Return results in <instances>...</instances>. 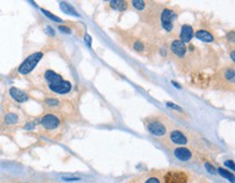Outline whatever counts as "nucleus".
<instances>
[{"label": "nucleus", "instance_id": "nucleus-1", "mask_svg": "<svg viewBox=\"0 0 235 183\" xmlns=\"http://www.w3.org/2000/svg\"><path fill=\"white\" fill-rule=\"evenodd\" d=\"M164 116L161 117H150L147 122V130L149 133L155 137H162L166 135L167 126L164 123Z\"/></svg>", "mask_w": 235, "mask_h": 183}, {"label": "nucleus", "instance_id": "nucleus-2", "mask_svg": "<svg viewBox=\"0 0 235 183\" xmlns=\"http://www.w3.org/2000/svg\"><path fill=\"white\" fill-rule=\"evenodd\" d=\"M42 57H43V53H41V52L32 54L31 56H28V58L20 65V67H19V72H20L21 75L30 74V72L36 67V65H37L38 61L42 59Z\"/></svg>", "mask_w": 235, "mask_h": 183}, {"label": "nucleus", "instance_id": "nucleus-3", "mask_svg": "<svg viewBox=\"0 0 235 183\" xmlns=\"http://www.w3.org/2000/svg\"><path fill=\"white\" fill-rule=\"evenodd\" d=\"M164 183H187L188 182V176L183 171H169L165 173Z\"/></svg>", "mask_w": 235, "mask_h": 183}, {"label": "nucleus", "instance_id": "nucleus-4", "mask_svg": "<svg viewBox=\"0 0 235 183\" xmlns=\"http://www.w3.org/2000/svg\"><path fill=\"white\" fill-rule=\"evenodd\" d=\"M175 19V14L172 10L169 9H164L161 14V24H162L163 29L166 30L167 32L173 31V22Z\"/></svg>", "mask_w": 235, "mask_h": 183}, {"label": "nucleus", "instance_id": "nucleus-5", "mask_svg": "<svg viewBox=\"0 0 235 183\" xmlns=\"http://www.w3.org/2000/svg\"><path fill=\"white\" fill-rule=\"evenodd\" d=\"M169 141H172L174 145L183 146L188 143V136L185 132L180 130H174L169 133Z\"/></svg>", "mask_w": 235, "mask_h": 183}, {"label": "nucleus", "instance_id": "nucleus-6", "mask_svg": "<svg viewBox=\"0 0 235 183\" xmlns=\"http://www.w3.org/2000/svg\"><path fill=\"white\" fill-rule=\"evenodd\" d=\"M49 86V89L52 91L56 92V93H59V94H66L71 90V83L69 81H66L61 79V80L57 81L55 83H50Z\"/></svg>", "mask_w": 235, "mask_h": 183}, {"label": "nucleus", "instance_id": "nucleus-7", "mask_svg": "<svg viewBox=\"0 0 235 183\" xmlns=\"http://www.w3.org/2000/svg\"><path fill=\"white\" fill-rule=\"evenodd\" d=\"M59 120L58 117L53 114H47L42 119V125L48 130H55L59 126Z\"/></svg>", "mask_w": 235, "mask_h": 183}, {"label": "nucleus", "instance_id": "nucleus-8", "mask_svg": "<svg viewBox=\"0 0 235 183\" xmlns=\"http://www.w3.org/2000/svg\"><path fill=\"white\" fill-rule=\"evenodd\" d=\"M174 156L180 161H189L193 158V152L186 147H178L174 149Z\"/></svg>", "mask_w": 235, "mask_h": 183}, {"label": "nucleus", "instance_id": "nucleus-9", "mask_svg": "<svg viewBox=\"0 0 235 183\" xmlns=\"http://www.w3.org/2000/svg\"><path fill=\"white\" fill-rule=\"evenodd\" d=\"M171 51L173 52L176 56L184 57L186 54V45L185 43H183L180 40H175L172 44H171Z\"/></svg>", "mask_w": 235, "mask_h": 183}, {"label": "nucleus", "instance_id": "nucleus-10", "mask_svg": "<svg viewBox=\"0 0 235 183\" xmlns=\"http://www.w3.org/2000/svg\"><path fill=\"white\" fill-rule=\"evenodd\" d=\"M194 36V30L188 24H184L180 30V41L183 43H188Z\"/></svg>", "mask_w": 235, "mask_h": 183}, {"label": "nucleus", "instance_id": "nucleus-11", "mask_svg": "<svg viewBox=\"0 0 235 183\" xmlns=\"http://www.w3.org/2000/svg\"><path fill=\"white\" fill-rule=\"evenodd\" d=\"M10 94L17 102H25L28 100V95L24 91H22L18 88H14V87L10 89Z\"/></svg>", "mask_w": 235, "mask_h": 183}, {"label": "nucleus", "instance_id": "nucleus-12", "mask_svg": "<svg viewBox=\"0 0 235 183\" xmlns=\"http://www.w3.org/2000/svg\"><path fill=\"white\" fill-rule=\"evenodd\" d=\"M195 36L198 40L204 41V42H212L213 41V35L211 33H209L208 31H206V30H199V31H197L195 33Z\"/></svg>", "mask_w": 235, "mask_h": 183}, {"label": "nucleus", "instance_id": "nucleus-13", "mask_svg": "<svg viewBox=\"0 0 235 183\" xmlns=\"http://www.w3.org/2000/svg\"><path fill=\"white\" fill-rule=\"evenodd\" d=\"M109 4H111V7L113 9L117 11H125L127 10L128 8V2L124 1V0H112Z\"/></svg>", "mask_w": 235, "mask_h": 183}, {"label": "nucleus", "instance_id": "nucleus-14", "mask_svg": "<svg viewBox=\"0 0 235 183\" xmlns=\"http://www.w3.org/2000/svg\"><path fill=\"white\" fill-rule=\"evenodd\" d=\"M45 79L48 81V85H50V83H55V82H57V81L61 80L62 78H61L60 75L56 74L55 71L47 70L45 72Z\"/></svg>", "mask_w": 235, "mask_h": 183}, {"label": "nucleus", "instance_id": "nucleus-15", "mask_svg": "<svg viewBox=\"0 0 235 183\" xmlns=\"http://www.w3.org/2000/svg\"><path fill=\"white\" fill-rule=\"evenodd\" d=\"M60 9L67 14H71V15L79 17V14H78V12L74 10V8H73L71 4H68V2H60Z\"/></svg>", "mask_w": 235, "mask_h": 183}, {"label": "nucleus", "instance_id": "nucleus-16", "mask_svg": "<svg viewBox=\"0 0 235 183\" xmlns=\"http://www.w3.org/2000/svg\"><path fill=\"white\" fill-rule=\"evenodd\" d=\"M218 172L221 174L224 179H228L230 182H232V183H234V174L233 173H231V172H228V170H224L223 168H219L218 169Z\"/></svg>", "mask_w": 235, "mask_h": 183}, {"label": "nucleus", "instance_id": "nucleus-17", "mask_svg": "<svg viewBox=\"0 0 235 183\" xmlns=\"http://www.w3.org/2000/svg\"><path fill=\"white\" fill-rule=\"evenodd\" d=\"M131 4L132 7L139 11H142L145 8V1H143V0H134V1H131Z\"/></svg>", "mask_w": 235, "mask_h": 183}, {"label": "nucleus", "instance_id": "nucleus-18", "mask_svg": "<svg viewBox=\"0 0 235 183\" xmlns=\"http://www.w3.org/2000/svg\"><path fill=\"white\" fill-rule=\"evenodd\" d=\"M4 120H6V122H7L8 124H14V123H17L19 119H18L17 114H14V113H9V114L6 115Z\"/></svg>", "mask_w": 235, "mask_h": 183}, {"label": "nucleus", "instance_id": "nucleus-19", "mask_svg": "<svg viewBox=\"0 0 235 183\" xmlns=\"http://www.w3.org/2000/svg\"><path fill=\"white\" fill-rule=\"evenodd\" d=\"M42 12L45 14L46 17H48L49 19H52L53 21H55V22H62L61 19L58 18V17H57V15H55V14H52L50 12H48V11H46V10H44V9H42Z\"/></svg>", "mask_w": 235, "mask_h": 183}, {"label": "nucleus", "instance_id": "nucleus-20", "mask_svg": "<svg viewBox=\"0 0 235 183\" xmlns=\"http://www.w3.org/2000/svg\"><path fill=\"white\" fill-rule=\"evenodd\" d=\"M143 183H161V180H160L159 176H148Z\"/></svg>", "mask_w": 235, "mask_h": 183}, {"label": "nucleus", "instance_id": "nucleus-21", "mask_svg": "<svg viewBox=\"0 0 235 183\" xmlns=\"http://www.w3.org/2000/svg\"><path fill=\"white\" fill-rule=\"evenodd\" d=\"M204 167H206V169H207V171L209 173H211V174H215L217 170H215V168L211 165L210 162H206V163H204Z\"/></svg>", "mask_w": 235, "mask_h": 183}, {"label": "nucleus", "instance_id": "nucleus-22", "mask_svg": "<svg viewBox=\"0 0 235 183\" xmlns=\"http://www.w3.org/2000/svg\"><path fill=\"white\" fill-rule=\"evenodd\" d=\"M134 48H135L137 52H141L142 49L145 48V45H143L140 41H137V42H135V44H134Z\"/></svg>", "mask_w": 235, "mask_h": 183}, {"label": "nucleus", "instance_id": "nucleus-23", "mask_svg": "<svg viewBox=\"0 0 235 183\" xmlns=\"http://www.w3.org/2000/svg\"><path fill=\"white\" fill-rule=\"evenodd\" d=\"M166 105L169 106V108H172V109L176 110V111H178V112H183V109L180 108V106L176 105L175 103H172V102H167L166 103Z\"/></svg>", "mask_w": 235, "mask_h": 183}, {"label": "nucleus", "instance_id": "nucleus-24", "mask_svg": "<svg viewBox=\"0 0 235 183\" xmlns=\"http://www.w3.org/2000/svg\"><path fill=\"white\" fill-rule=\"evenodd\" d=\"M224 165H226V167H228L231 170H233V171L235 170V165H234V161H233V160H226V161L224 162Z\"/></svg>", "mask_w": 235, "mask_h": 183}, {"label": "nucleus", "instance_id": "nucleus-25", "mask_svg": "<svg viewBox=\"0 0 235 183\" xmlns=\"http://www.w3.org/2000/svg\"><path fill=\"white\" fill-rule=\"evenodd\" d=\"M59 30L61 32H63V33H67V34H70L71 33V31H70L69 28H67V26H63V25H61V26H59Z\"/></svg>", "mask_w": 235, "mask_h": 183}, {"label": "nucleus", "instance_id": "nucleus-26", "mask_svg": "<svg viewBox=\"0 0 235 183\" xmlns=\"http://www.w3.org/2000/svg\"><path fill=\"white\" fill-rule=\"evenodd\" d=\"M46 102H47V104H49V105H57V104H58V101L55 100V99H48Z\"/></svg>", "mask_w": 235, "mask_h": 183}, {"label": "nucleus", "instance_id": "nucleus-27", "mask_svg": "<svg viewBox=\"0 0 235 183\" xmlns=\"http://www.w3.org/2000/svg\"><path fill=\"white\" fill-rule=\"evenodd\" d=\"M84 41L87 42V44H88V46L89 47H91V42H92V37H91L89 34H87V35L84 36Z\"/></svg>", "mask_w": 235, "mask_h": 183}, {"label": "nucleus", "instance_id": "nucleus-28", "mask_svg": "<svg viewBox=\"0 0 235 183\" xmlns=\"http://www.w3.org/2000/svg\"><path fill=\"white\" fill-rule=\"evenodd\" d=\"M62 180H63V181H79L80 178H77V176H72V178H67V176H62Z\"/></svg>", "mask_w": 235, "mask_h": 183}, {"label": "nucleus", "instance_id": "nucleus-29", "mask_svg": "<svg viewBox=\"0 0 235 183\" xmlns=\"http://www.w3.org/2000/svg\"><path fill=\"white\" fill-rule=\"evenodd\" d=\"M46 31L48 32L50 35H55V32L53 31V29L50 28V26H46Z\"/></svg>", "mask_w": 235, "mask_h": 183}, {"label": "nucleus", "instance_id": "nucleus-30", "mask_svg": "<svg viewBox=\"0 0 235 183\" xmlns=\"http://www.w3.org/2000/svg\"><path fill=\"white\" fill-rule=\"evenodd\" d=\"M172 85H174V86H175V87H177V88H178V89H180V85H177V83H176V82H175V81H172Z\"/></svg>", "mask_w": 235, "mask_h": 183}, {"label": "nucleus", "instance_id": "nucleus-31", "mask_svg": "<svg viewBox=\"0 0 235 183\" xmlns=\"http://www.w3.org/2000/svg\"><path fill=\"white\" fill-rule=\"evenodd\" d=\"M234 55H235V52H234V51H233V52H232V53H231V58H232V59H233V61H234V58H235Z\"/></svg>", "mask_w": 235, "mask_h": 183}]
</instances>
